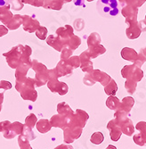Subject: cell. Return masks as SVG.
I'll use <instances>...</instances> for the list:
<instances>
[{"mask_svg":"<svg viewBox=\"0 0 146 149\" xmlns=\"http://www.w3.org/2000/svg\"><path fill=\"white\" fill-rule=\"evenodd\" d=\"M15 88L20 93L23 100L35 102L37 98L35 79L30 77H26L21 80H15Z\"/></svg>","mask_w":146,"mask_h":149,"instance_id":"6da1fadb","label":"cell"},{"mask_svg":"<svg viewBox=\"0 0 146 149\" xmlns=\"http://www.w3.org/2000/svg\"><path fill=\"white\" fill-rule=\"evenodd\" d=\"M31 69L35 72V82L36 87L39 88L46 84H47L49 79V72L47 67L43 64L42 63H39L37 60L34 59L31 61Z\"/></svg>","mask_w":146,"mask_h":149,"instance_id":"7a4b0ae2","label":"cell"},{"mask_svg":"<svg viewBox=\"0 0 146 149\" xmlns=\"http://www.w3.org/2000/svg\"><path fill=\"white\" fill-rule=\"evenodd\" d=\"M24 49V46L17 45L6 53H4L3 56L6 57L7 64L10 68L16 69L17 67L21 63V55Z\"/></svg>","mask_w":146,"mask_h":149,"instance_id":"3957f363","label":"cell"},{"mask_svg":"<svg viewBox=\"0 0 146 149\" xmlns=\"http://www.w3.org/2000/svg\"><path fill=\"white\" fill-rule=\"evenodd\" d=\"M97 9L103 16H115L118 13V5L115 0H99Z\"/></svg>","mask_w":146,"mask_h":149,"instance_id":"277c9868","label":"cell"},{"mask_svg":"<svg viewBox=\"0 0 146 149\" xmlns=\"http://www.w3.org/2000/svg\"><path fill=\"white\" fill-rule=\"evenodd\" d=\"M83 129L78 126L70 125L63 130V141L66 144L73 143L75 140L80 138L82 135Z\"/></svg>","mask_w":146,"mask_h":149,"instance_id":"5b68a950","label":"cell"},{"mask_svg":"<svg viewBox=\"0 0 146 149\" xmlns=\"http://www.w3.org/2000/svg\"><path fill=\"white\" fill-rule=\"evenodd\" d=\"M47 88L53 93H57L60 96H64L68 93L69 88L67 84L64 82H61L58 79H51L47 82Z\"/></svg>","mask_w":146,"mask_h":149,"instance_id":"8992f818","label":"cell"},{"mask_svg":"<svg viewBox=\"0 0 146 149\" xmlns=\"http://www.w3.org/2000/svg\"><path fill=\"white\" fill-rule=\"evenodd\" d=\"M88 119H89V115L86 112L80 110V109H77L76 112L71 116V125L78 126V127L83 129L86 126V121L88 120Z\"/></svg>","mask_w":146,"mask_h":149,"instance_id":"52a82bcc","label":"cell"},{"mask_svg":"<svg viewBox=\"0 0 146 149\" xmlns=\"http://www.w3.org/2000/svg\"><path fill=\"white\" fill-rule=\"evenodd\" d=\"M71 116H63L61 114H55L54 116H52L50 119V123L52 127L55 128H59L62 130H64L66 127H68L71 125Z\"/></svg>","mask_w":146,"mask_h":149,"instance_id":"ba28073f","label":"cell"},{"mask_svg":"<svg viewBox=\"0 0 146 149\" xmlns=\"http://www.w3.org/2000/svg\"><path fill=\"white\" fill-rule=\"evenodd\" d=\"M23 22H22V28L25 31H27L29 33H33L37 31V29L40 26L39 22L32 15H22Z\"/></svg>","mask_w":146,"mask_h":149,"instance_id":"9c48e42d","label":"cell"},{"mask_svg":"<svg viewBox=\"0 0 146 149\" xmlns=\"http://www.w3.org/2000/svg\"><path fill=\"white\" fill-rule=\"evenodd\" d=\"M24 124L21 123L20 121H15V123H11L8 130L4 132V138L6 139H15V137L19 136L21 134L23 130Z\"/></svg>","mask_w":146,"mask_h":149,"instance_id":"30bf717a","label":"cell"},{"mask_svg":"<svg viewBox=\"0 0 146 149\" xmlns=\"http://www.w3.org/2000/svg\"><path fill=\"white\" fill-rule=\"evenodd\" d=\"M56 35L60 38L63 47H65L66 45H67L69 39L73 36V29L70 25H66L64 27H60V28L57 29V31H56Z\"/></svg>","mask_w":146,"mask_h":149,"instance_id":"8fae6325","label":"cell"},{"mask_svg":"<svg viewBox=\"0 0 146 149\" xmlns=\"http://www.w3.org/2000/svg\"><path fill=\"white\" fill-rule=\"evenodd\" d=\"M107 129L110 131V137L112 141H118L119 139H120L121 135H122V130H121V128L115 123L114 119L111 120L108 123Z\"/></svg>","mask_w":146,"mask_h":149,"instance_id":"7c38bea8","label":"cell"},{"mask_svg":"<svg viewBox=\"0 0 146 149\" xmlns=\"http://www.w3.org/2000/svg\"><path fill=\"white\" fill-rule=\"evenodd\" d=\"M55 69H56L57 75H58L59 78L62 77V76H67V75L71 74L72 70H73V68L67 63V61H66V60H61L57 63Z\"/></svg>","mask_w":146,"mask_h":149,"instance_id":"4fadbf2b","label":"cell"},{"mask_svg":"<svg viewBox=\"0 0 146 149\" xmlns=\"http://www.w3.org/2000/svg\"><path fill=\"white\" fill-rule=\"evenodd\" d=\"M31 68V64L21 63L15 69V80H21L27 77L29 70Z\"/></svg>","mask_w":146,"mask_h":149,"instance_id":"5bb4252c","label":"cell"},{"mask_svg":"<svg viewBox=\"0 0 146 149\" xmlns=\"http://www.w3.org/2000/svg\"><path fill=\"white\" fill-rule=\"evenodd\" d=\"M23 22V19H22V15H15L12 16V18L10 20V22L6 25L7 27V29L10 31H15L19 29L20 27L22 25Z\"/></svg>","mask_w":146,"mask_h":149,"instance_id":"9a60e30c","label":"cell"},{"mask_svg":"<svg viewBox=\"0 0 146 149\" xmlns=\"http://www.w3.org/2000/svg\"><path fill=\"white\" fill-rule=\"evenodd\" d=\"M46 43L48 46L52 47L54 49H55L56 51L58 52H61L62 47H63V45L62 43L61 42L60 38L57 37V36H55V35H50L46 38Z\"/></svg>","mask_w":146,"mask_h":149,"instance_id":"2e32d148","label":"cell"},{"mask_svg":"<svg viewBox=\"0 0 146 149\" xmlns=\"http://www.w3.org/2000/svg\"><path fill=\"white\" fill-rule=\"evenodd\" d=\"M36 128L38 132L40 133H46L50 131L52 129V125L50 123V120L47 119H41L37 121L36 123Z\"/></svg>","mask_w":146,"mask_h":149,"instance_id":"e0dca14e","label":"cell"},{"mask_svg":"<svg viewBox=\"0 0 146 149\" xmlns=\"http://www.w3.org/2000/svg\"><path fill=\"white\" fill-rule=\"evenodd\" d=\"M134 103H135V101L132 97H125L122 100V102H120V104H119V107L118 110L123 111L129 114L133 105H134Z\"/></svg>","mask_w":146,"mask_h":149,"instance_id":"ac0fdd59","label":"cell"},{"mask_svg":"<svg viewBox=\"0 0 146 149\" xmlns=\"http://www.w3.org/2000/svg\"><path fill=\"white\" fill-rule=\"evenodd\" d=\"M57 113L58 114H61L63 116H70L74 113L71 106L65 102H62L57 104Z\"/></svg>","mask_w":146,"mask_h":149,"instance_id":"d6986e66","label":"cell"},{"mask_svg":"<svg viewBox=\"0 0 146 149\" xmlns=\"http://www.w3.org/2000/svg\"><path fill=\"white\" fill-rule=\"evenodd\" d=\"M63 4L62 0H45L43 7L50 10H61Z\"/></svg>","mask_w":146,"mask_h":149,"instance_id":"ffe728a7","label":"cell"},{"mask_svg":"<svg viewBox=\"0 0 146 149\" xmlns=\"http://www.w3.org/2000/svg\"><path fill=\"white\" fill-rule=\"evenodd\" d=\"M12 16L14 15L10 11V7L0 9V22H2L4 25H6L12 18Z\"/></svg>","mask_w":146,"mask_h":149,"instance_id":"44dd1931","label":"cell"},{"mask_svg":"<svg viewBox=\"0 0 146 149\" xmlns=\"http://www.w3.org/2000/svg\"><path fill=\"white\" fill-rule=\"evenodd\" d=\"M121 130H122V134H125L126 136L132 137V135H134L136 128L134 127L132 120H129L125 124L121 126Z\"/></svg>","mask_w":146,"mask_h":149,"instance_id":"7402d4cb","label":"cell"},{"mask_svg":"<svg viewBox=\"0 0 146 149\" xmlns=\"http://www.w3.org/2000/svg\"><path fill=\"white\" fill-rule=\"evenodd\" d=\"M32 54V49L30 46H24V49L21 55V63H27V64H31V60H30V56Z\"/></svg>","mask_w":146,"mask_h":149,"instance_id":"603a6c76","label":"cell"},{"mask_svg":"<svg viewBox=\"0 0 146 149\" xmlns=\"http://www.w3.org/2000/svg\"><path fill=\"white\" fill-rule=\"evenodd\" d=\"M133 139H134V142L136 145H138L140 146H145L146 145V131L138 132L137 134L134 135Z\"/></svg>","mask_w":146,"mask_h":149,"instance_id":"cb8c5ba5","label":"cell"},{"mask_svg":"<svg viewBox=\"0 0 146 149\" xmlns=\"http://www.w3.org/2000/svg\"><path fill=\"white\" fill-rule=\"evenodd\" d=\"M119 104H120V102L119 100L115 97H110L107 101H106V105L111 110H114V111H117L119 107Z\"/></svg>","mask_w":146,"mask_h":149,"instance_id":"d4e9b609","label":"cell"},{"mask_svg":"<svg viewBox=\"0 0 146 149\" xmlns=\"http://www.w3.org/2000/svg\"><path fill=\"white\" fill-rule=\"evenodd\" d=\"M103 140H104V136H103V134L100 131L93 133L91 138H90L91 143L95 144V145H100L103 142Z\"/></svg>","mask_w":146,"mask_h":149,"instance_id":"484cf974","label":"cell"},{"mask_svg":"<svg viewBox=\"0 0 146 149\" xmlns=\"http://www.w3.org/2000/svg\"><path fill=\"white\" fill-rule=\"evenodd\" d=\"M21 135H22V136H24L29 141L34 140L37 138V136L35 135V133L33 132L32 129H30V128H29L27 126H25V125L23 126V130H22Z\"/></svg>","mask_w":146,"mask_h":149,"instance_id":"4316f807","label":"cell"},{"mask_svg":"<svg viewBox=\"0 0 146 149\" xmlns=\"http://www.w3.org/2000/svg\"><path fill=\"white\" fill-rule=\"evenodd\" d=\"M37 121V116H36L34 113H30V114H29V116L26 117L24 125H25V126H27V127H29V128H30V129H33V128L36 126Z\"/></svg>","mask_w":146,"mask_h":149,"instance_id":"83f0119b","label":"cell"},{"mask_svg":"<svg viewBox=\"0 0 146 149\" xmlns=\"http://www.w3.org/2000/svg\"><path fill=\"white\" fill-rule=\"evenodd\" d=\"M18 144L20 146V149H33L30 144V141L26 139L22 135H19L18 138Z\"/></svg>","mask_w":146,"mask_h":149,"instance_id":"f1b7e54d","label":"cell"},{"mask_svg":"<svg viewBox=\"0 0 146 149\" xmlns=\"http://www.w3.org/2000/svg\"><path fill=\"white\" fill-rule=\"evenodd\" d=\"M36 32V36L37 37V38H39L40 40H45L47 38V29L46 28V27L44 26H39L38 28L37 29V31H35Z\"/></svg>","mask_w":146,"mask_h":149,"instance_id":"f546056e","label":"cell"},{"mask_svg":"<svg viewBox=\"0 0 146 149\" xmlns=\"http://www.w3.org/2000/svg\"><path fill=\"white\" fill-rule=\"evenodd\" d=\"M10 8L15 11H21L24 7V4L21 0H10Z\"/></svg>","mask_w":146,"mask_h":149,"instance_id":"4dcf8cb0","label":"cell"},{"mask_svg":"<svg viewBox=\"0 0 146 149\" xmlns=\"http://www.w3.org/2000/svg\"><path fill=\"white\" fill-rule=\"evenodd\" d=\"M72 49H71L69 47H63L61 53V60H68L70 56L72 55Z\"/></svg>","mask_w":146,"mask_h":149,"instance_id":"1f68e13d","label":"cell"},{"mask_svg":"<svg viewBox=\"0 0 146 149\" xmlns=\"http://www.w3.org/2000/svg\"><path fill=\"white\" fill-rule=\"evenodd\" d=\"M67 61V63L72 67V68H77V67H78L79 65V59L77 56H73L71 58H69L68 60H66Z\"/></svg>","mask_w":146,"mask_h":149,"instance_id":"d6a6232c","label":"cell"},{"mask_svg":"<svg viewBox=\"0 0 146 149\" xmlns=\"http://www.w3.org/2000/svg\"><path fill=\"white\" fill-rule=\"evenodd\" d=\"M12 84L11 82L7 80H1L0 81V89H4V90H9L12 88Z\"/></svg>","mask_w":146,"mask_h":149,"instance_id":"836d02e7","label":"cell"},{"mask_svg":"<svg viewBox=\"0 0 146 149\" xmlns=\"http://www.w3.org/2000/svg\"><path fill=\"white\" fill-rule=\"evenodd\" d=\"M10 124H11V121H9V120L1 121V123H0V132H2V133L6 132L8 130Z\"/></svg>","mask_w":146,"mask_h":149,"instance_id":"e575fe53","label":"cell"},{"mask_svg":"<svg viewBox=\"0 0 146 149\" xmlns=\"http://www.w3.org/2000/svg\"><path fill=\"white\" fill-rule=\"evenodd\" d=\"M95 79H94V78H93L90 74H87L86 76H85V78H84V83L86 84V85H87V86H93L95 84Z\"/></svg>","mask_w":146,"mask_h":149,"instance_id":"d590c367","label":"cell"},{"mask_svg":"<svg viewBox=\"0 0 146 149\" xmlns=\"http://www.w3.org/2000/svg\"><path fill=\"white\" fill-rule=\"evenodd\" d=\"M136 129L138 130V132L146 131V123L145 121H139L136 126Z\"/></svg>","mask_w":146,"mask_h":149,"instance_id":"8d00e7d4","label":"cell"},{"mask_svg":"<svg viewBox=\"0 0 146 149\" xmlns=\"http://www.w3.org/2000/svg\"><path fill=\"white\" fill-rule=\"evenodd\" d=\"M44 3H45V0H34L31 6L35 7H43Z\"/></svg>","mask_w":146,"mask_h":149,"instance_id":"74e56055","label":"cell"},{"mask_svg":"<svg viewBox=\"0 0 146 149\" xmlns=\"http://www.w3.org/2000/svg\"><path fill=\"white\" fill-rule=\"evenodd\" d=\"M8 29L6 25H0V37H3L8 33Z\"/></svg>","mask_w":146,"mask_h":149,"instance_id":"f35d334b","label":"cell"},{"mask_svg":"<svg viewBox=\"0 0 146 149\" xmlns=\"http://www.w3.org/2000/svg\"><path fill=\"white\" fill-rule=\"evenodd\" d=\"M10 0H0V9L10 7Z\"/></svg>","mask_w":146,"mask_h":149,"instance_id":"ab89813d","label":"cell"},{"mask_svg":"<svg viewBox=\"0 0 146 149\" xmlns=\"http://www.w3.org/2000/svg\"><path fill=\"white\" fill-rule=\"evenodd\" d=\"M55 149H74V148L70 144H62V145H60V146H56Z\"/></svg>","mask_w":146,"mask_h":149,"instance_id":"60d3db41","label":"cell"},{"mask_svg":"<svg viewBox=\"0 0 146 149\" xmlns=\"http://www.w3.org/2000/svg\"><path fill=\"white\" fill-rule=\"evenodd\" d=\"M21 1L23 4H28V5H30V6H31L34 0H21Z\"/></svg>","mask_w":146,"mask_h":149,"instance_id":"b9f144b4","label":"cell"},{"mask_svg":"<svg viewBox=\"0 0 146 149\" xmlns=\"http://www.w3.org/2000/svg\"><path fill=\"white\" fill-rule=\"evenodd\" d=\"M3 101H4V93L0 91V104H2Z\"/></svg>","mask_w":146,"mask_h":149,"instance_id":"7bdbcfd3","label":"cell"},{"mask_svg":"<svg viewBox=\"0 0 146 149\" xmlns=\"http://www.w3.org/2000/svg\"><path fill=\"white\" fill-rule=\"evenodd\" d=\"M106 149H117V147H116V146H114L110 145V146H108L107 147H106Z\"/></svg>","mask_w":146,"mask_h":149,"instance_id":"ee69618b","label":"cell"},{"mask_svg":"<svg viewBox=\"0 0 146 149\" xmlns=\"http://www.w3.org/2000/svg\"><path fill=\"white\" fill-rule=\"evenodd\" d=\"M62 1L63 3H67V2H71V0H62Z\"/></svg>","mask_w":146,"mask_h":149,"instance_id":"f6af8a7d","label":"cell"},{"mask_svg":"<svg viewBox=\"0 0 146 149\" xmlns=\"http://www.w3.org/2000/svg\"><path fill=\"white\" fill-rule=\"evenodd\" d=\"M1 110H2V104H0V112H1Z\"/></svg>","mask_w":146,"mask_h":149,"instance_id":"bcb514c9","label":"cell"}]
</instances>
